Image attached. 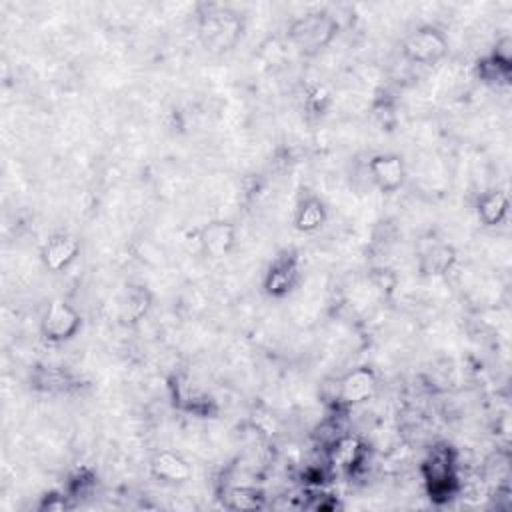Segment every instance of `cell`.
<instances>
[{
  "label": "cell",
  "mask_w": 512,
  "mask_h": 512,
  "mask_svg": "<svg viewBox=\"0 0 512 512\" xmlns=\"http://www.w3.org/2000/svg\"><path fill=\"white\" fill-rule=\"evenodd\" d=\"M244 24L236 10L222 4H200L196 36L204 52L212 56L228 54L240 42Z\"/></svg>",
  "instance_id": "obj_1"
},
{
  "label": "cell",
  "mask_w": 512,
  "mask_h": 512,
  "mask_svg": "<svg viewBox=\"0 0 512 512\" xmlns=\"http://www.w3.org/2000/svg\"><path fill=\"white\" fill-rule=\"evenodd\" d=\"M338 30L340 24L334 14L326 10H312L296 16L288 24L286 38L302 54H316L332 44V40L338 36Z\"/></svg>",
  "instance_id": "obj_2"
},
{
  "label": "cell",
  "mask_w": 512,
  "mask_h": 512,
  "mask_svg": "<svg viewBox=\"0 0 512 512\" xmlns=\"http://www.w3.org/2000/svg\"><path fill=\"white\" fill-rule=\"evenodd\" d=\"M422 478L432 502L444 504L458 492L456 452L450 444L434 446L422 460Z\"/></svg>",
  "instance_id": "obj_3"
},
{
  "label": "cell",
  "mask_w": 512,
  "mask_h": 512,
  "mask_svg": "<svg viewBox=\"0 0 512 512\" xmlns=\"http://www.w3.org/2000/svg\"><path fill=\"white\" fill-rule=\"evenodd\" d=\"M448 48L450 42L444 30L432 24H424L404 38L402 56L418 66H434L446 58Z\"/></svg>",
  "instance_id": "obj_4"
},
{
  "label": "cell",
  "mask_w": 512,
  "mask_h": 512,
  "mask_svg": "<svg viewBox=\"0 0 512 512\" xmlns=\"http://www.w3.org/2000/svg\"><path fill=\"white\" fill-rule=\"evenodd\" d=\"M82 328V316L74 304L64 298H54L40 320V334L50 344H64Z\"/></svg>",
  "instance_id": "obj_5"
},
{
  "label": "cell",
  "mask_w": 512,
  "mask_h": 512,
  "mask_svg": "<svg viewBox=\"0 0 512 512\" xmlns=\"http://www.w3.org/2000/svg\"><path fill=\"white\" fill-rule=\"evenodd\" d=\"M378 392V374L370 366H356L338 380V402L344 406H358L374 398Z\"/></svg>",
  "instance_id": "obj_6"
},
{
  "label": "cell",
  "mask_w": 512,
  "mask_h": 512,
  "mask_svg": "<svg viewBox=\"0 0 512 512\" xmlns=\"http://www.w3.org/2000/svg\"><path fill=\"white\" fill-rule=\"evenodd\" d=\"M368 174L382 194H394L406 180L404 158L394 152H378L368 160Z\"/></svg>",
  "instance_id": "obj_7"
},
{
  "label": "cell",
  "mask_w": 512,
  "mask_h": 512,
  "mask_svg": "<svg viewBox=\"0 0 512 512\" xmlns=\"http://www.w3.org/2000/svg\"><path fill=\"white\" fill-rule=\"evenodd\" d=\"M300 280V262L292 252L278 254L264 274V292L272 298L288 296Z\"/></svg>",
  "instance_id": "obj_8"
},
{
  "label": "cell",
  "mask_w": 512,
  "mask_h": 512,
  "mask_svg": "<svg viewBox=\"0 0 512 512\" xmlns=\"http://www.w3.org/2000/svg\"><path fill=\"white\" fill-rule=\"evenodd\" d=\"M80 256V240L68 232H56L40 246V262L50 272H64Z\"/></svg>",
  "instance_id": "obj_9"
},
{
  "label": "cell",
  "mask_w": 512,
  "mask_h": 512,
  "mask_svg": "<svg viewBox=\"0 0 512 512\" xmlns=\"http://www.w3.org/2000/svg\"><path fill=\"white\" fill-rule=\"evenodd\" d=\"M200 250L210 258H226L236 246V226L230 220H210L196 232Z\"/></svg>",
  "instance_id": "obj_10"
},
{
  "label": "cell",
  "mask_w": 512,
  "mask_h": 512,
  "mask_svg": "<svg viewBox=\"0 0 512 512\" xmlns=\"http://www.w3.org/2000/svg\"><path fill=\"white\" fill-rule=\"evenodd\" d=\"M150 474L166 484H182L190 480L192 466L182 454L174 450H160L150 458Z\"/></svg>",
  "instance_id": "obj_11"
},
{
  "label": "cell",
  "mask_w": 512,
  "mask_h": 512,
  "mask_svg": "<svg viewBox=\"0 0 512 512\" xmlns=\"http://www.w3.org/2000/svg\"><path fill=\"white\" fill-rule=\"evenodd\" d=\"M510 212V198L508 192L500 188H490L482 192L476 200V216L486 228H496L506 222Z\"/></svg>",
  "instance_id": "obj_12"
},
{
  "label": "cell",
  "mask_w": 512,
  "mask_h": 512,
  "mask_svg": "<svg viewBox=\"0 0 512 512\" xmlns=\"http://www.w3.org/2000/svg\"><path fill=\"white\" fill-rule=\"evenodd\" d=\"M328 220L326 204L318 196H304L294 210V228L302 234L318 232Z\"/></svg>",
  "instance_id": "obj_13"
},
{
  "label": "cell",
  "mask_w": 512,
  "mask_h": 512,
  "mask_svg": "<svg viewBox=\"0 0 512 512\" xmlns=\"http://www.w3.org/2000/svg\"><path fill=\"white\" fill-rule=\"evenodd\" d=\"M456 250L450 244H434L424 256H422V270L426 274L438 276L452 270L456 264Z\"/></svg>",
  "instance_id": "obj_14"
},
{
  "label": "cell",
  "mask_w": 512,
  "mask_h": 512,
  "mask_svg": "<svg viewBox=\"0 0 512 512\" xmlns=\"http://www.w3.org/2000/svg\"><path fill=\"white\" fill-rule=\"evenodd\" d=\"M476 74L482 82H488V84H494V86H508L512 66L504 64V62H500V60H496L488 54V56H484L476 62Z\"/></svg>",
  "instance_id": "obj_15"
},
{
  "label": "cell",
  "mask_w": 512,
  "mask_h": 512,
  "mask_svg": "<svg viewBox=\"0 0 512 512\" xmlns=\"http://www.w3.org/2000/svg\"><path fill=\"white\" fill-rule=\"evenodd\" d=\"M262 504H264V496L256 488L240 486V488H232L228 492V508H234V510H254V508H260Z\"/></svg>",
  "instance_id": "obj_16"
},
{
  "label": "cell",
  "mask_w": 512,
  "mask_h": 512,
  "mask_svg": "<svg viewBox=\"0 0 512 512\" xmlns=\"http://www.w3.org/2000/svg\"><path fill=\"white\" fill-rule=\"evenodd\" d=\"M148 306H150L148 292L144 288H134L128 292V300L124 304V316L130 322H136L148 312Z\"/></svg>",
  "instance_id": "obj_17"
}]
</instances>
